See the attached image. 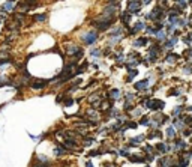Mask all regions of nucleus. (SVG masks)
<instances>
[{
	"instance_id": "f257e3e1",
	"label": "nucleus",
	"mask_w": 192,
	"mask_h": 167,
	"mask_svg": "<svg viewBox=\"0 0 192 167\" xmlns=\"http://www.w3.org/2000/svg\"><path fill=\"white\" fill-rule=\"evenodd\" d=\"M63 50H65V53L69 56L71 59H75V60H78V62H81V59L86 54L83 45L75 44V42H66V44L63 45Z\"/></svg>"
},
{
	"instance_id": "f03ea898",
	"label": "nucleus",
	"mask_w": 192,
	"mask_h": 167,
	"mask_svg": "<svg viewBox=\"0 0 192 167\" xmlns=\"http://www.w3.org/2000/svg\"><path fill=\"white\" fill-rule=\"evenodd\" d=\"M78 39H80V42H81L83 45L90 47V45H93V44L99 39V32H98L96 29H87V30H84V32L80 33Z\"/></svg>"
},
{
	"instance_id": "7ed1b4c3",
	"label": "nucleus",
	"mask_w": 192,
	"mask_h": 167,
	"mask_svg": "<svg viewBox=\"0 0 192 167\" xmlns=\"http://www.w3.org/2000/svg\"><path fill=\"white\" fill-rule=\"evenodd\" d=\"M48 86H51V80H45V78H32V81L29 83V87L32 91H44Z\"/></svg>"
},
{
	"instance_id": "20e7f679",
	"label": "nucleus",
	"mask_w": 192,
	"mask_h": 167,
	"mask_svg": "<svg viewBox=\"0 0 192 167\" xmlns=\"http://www.w3.org/2000/svg\"><path fill=\"white\" fill-rule=\"evenodd\" d=\"M62 143H63V146L68 149L69 152H77L80 149V146H81V143H80L78 139H65Z\"/></svg>"
},
{
	"instance_id": "39448f33",
	"label": "nucleus",
	"mask_w": 192,
	"mask_h": 167,
	"mask_svg": "<svg viewBox=\"0 0 192 167\" xmlns=\"http://www.w3.org/2000/svg\"><path fill=\"white\" fill-rule=\"evenodd\" d=\"M68 152H69V150L63 146V143H57V145L54 146V157H56V158H62V157H65Z\"/></svg>"
},
{
	"instance_id": "423d86ee",
	"label": "nucleus",
	"mask_w": 192,
	"mask_h": 167,
	"mask_svg": "<svg viewBox=\"0 0 192 167\" xmlns=\"http://www.w3.org/2000/svg\"><path fill=\"white\" fill-rule=\"evenodd\" d=\"M95 143H96V139H95V137L86 135V137L81 139V146H83V148H90V146H93Z\"/></svg>"
},
{
	"instance_id": "0eeeda50",
	"label": "nucleus",
	"mask_w": 192,
	"mask_h": 167,
	"mask_svg": "<svg viewBox=\"0 0 192 167\" xmlns=\"http://www.w3.org/2000/svg\"><path fill=\"white\" fill-rule=\"evenodd\" d=\"M32 20L35 21V23H45L47 20H48V14L47 12H39V14H35Z\"/></svg>"
},
{
	"instance_id": "6e6552de",
	"label": "nucleus",
	"mask_w": 192,
	"mask_h": 167,
	"mask_svg": "<svg viewBox=\"0 0 192 167\" xmlns=\"http://www.w3.org/2000/svg\"><path fill=\"white\" fill-rule=\"evenodd\" d=\"M120 96H122V92H120L119 89H110L108 93H107V98H108V99H113V101H114V99H119Z\"/></svg>"
},
{
	"instance_id": "1a4fd4ad",
	"label": "nucleus",
	"mask_w": 192,
	"mask_h": 167,
	"mask_svg": "<svg viewBox=\"0 0 192 167\" xmlns=\"http://www.w3.org/2000/svg\"><path fill=\"white\" fill-rule=\"evenodd\" d=\"M89 54L92 56L93 59H96V57H101V56L104 54V51H102V48H99V47H93V48H90Z\"/></svg>"
},
{
	"instance_id": "9d476101",
	"label": "nucleus",
	"mask_w": 192,
	"mask_h": 167,
	"mask_svg": "<svg viewBox=\"0 0 192 167\" xmlns=\"http://www.w3.org/2000/svg\"><path fill=\"white\" fill-rule=\"evenodd\" d=\"M75 101H77L75 98H72L71 95H68V96L65 98V101H63V107H69V106H72Z\"/></svg>"
},
{
	"instance_id": "9b49d317",
	"label": "nucleus",
	"mask_w": 192,
	"mask_h": 167,
	"mask_svg": "<svg viewBox=\"0 0 192 167\" xmlns=\"http://www.w3.org/2000/svg\"><path fill=\"white\" fill-rule=\"evenodd\" d=\"M129 160L134 161V163H141L143 161V158H140L138 155H129Z\"/></svg>"
},
{
	"instance_id": "f8f14e48",
	"label": "nucleus",
	"mask_w": 192,
	"mask_h": 167,
	"mask_svg": "<svg viewBox=\"0 0 192 167\" xmlns=\"http://www.w3.org/2000/svg\"><path fill=\"white\" fill-rule=\"evenodd\" d=\"M84 167H93V163H92V161H86V163H84Z\"/></svg>"
},
{
	"instance_id": "ddd939ff",
	"label": "nucleus",
	"mask_w": 192,
	"mask_h": 167,
	"mask_svg": "<svg viewBox=\"0 0 192 167\" xmlns=\"http://www.w3.org/2000/svg\"><path fill=\"white\" fill-rule=\"evenodd\" d=\"M2 23H3V21H2V20H0V24H2Z\"/></svg>"
}]
</instances>
